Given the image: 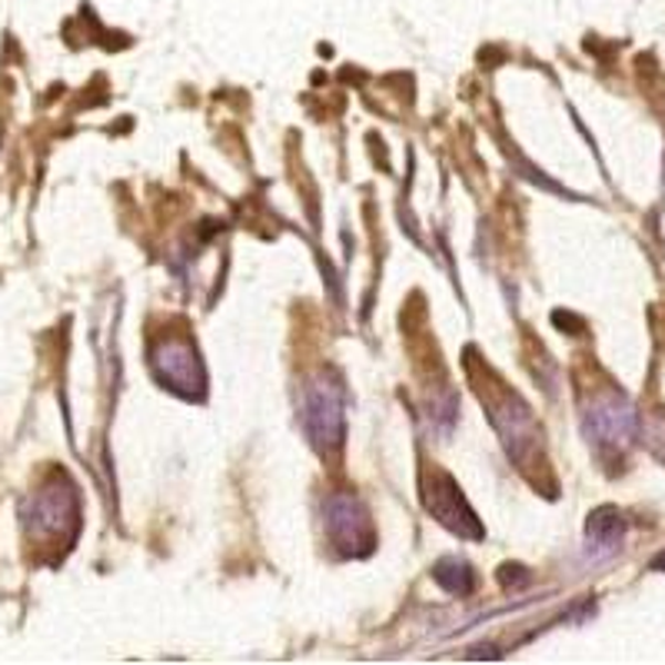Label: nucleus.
<instances>
[{"instance_id":"obj_1","label":"nucleus","mask_w":665,"mask_h":665,"mask_svg":"<svg viewBox=\"0 0 665 665\" xmlns=\"http://www.w3.org/2000/svg\"><path fill=\"white\" fill-rule=\"evenodd\" d=\"M300 423L306 439L320 453H336L346 439V403H343V386L320 373L313 376L303 393H300Z\"/></svg>"},{"instance_id":"obj_10","label":"nucleus","mask_w":665,"mask_h":665,"mask_svg":"<svg viewBox=\"0 0 665 665\" xmlns=\"http://www.w3.org/2000/svg\"><path fill=\"white\" fill-rule=\"evenodd\" d=\"M645 439H648V449L665 463V416H662V413L648 416V423H645Z\"/></svg>"},{"instance_id":"obj_7","label":"nucleus","mask_w":665,"mask_h":665,"mask_svg":"<svg viewBox=\"0 0 665 665\" xmlns=\"http://www.w3.org/2000/svg\"><path fill=\"white\" fill-rule=\"evenodd\" d=\"M489 419H492L496 433L502 436V443H506V449H509L512 459H522L536 446V439H539L532 409L526 406V399L519 393L502 389L499 399L489 403Z\"/></svg>"},{"instance_id":"obj_2","label":"nucleus","mask_w":665,"mask_h":665,"mask_svg":"<svg viewBox=\"0 0 665 665\" xmlns=\"http://www.w3.org/2000/svg\"><path fill=\"white\" fill-rule=\"evenodd\" d=\"M24 526L34 539L71 542L77 526H81V502H77L74 482L67 476H54L48 486H41L24 502Z\"/></svg>"},{"instance_id":"obj_8","label":"nucleus","mask_w":665,"mask_h":665,"mask_svg":"<svg viewBox=\"0 0 665 665\" xmlns=\"http://www.w3.org/2000/svg\"><path fill=\"white\" fill-rule=\"evenodd\" d=\"M585 539L592 555H612L619 552L622 539H625V519L615 506H602L589 516L585 522Z\"/></svg>"},{"instance_id":"obj_4","label":"nucleus","mask_w":665,"mask_h":665,"mask_svg":"<svg viewBox=\"0 0 665 665\" xmlns=\"http://www.w3.org/2000/svg\"><path fill=\"white\" fill-rule=\"evenodd\" d=\"M326 516V536L343 555H370L376 545V526L370 519V509L353 492H336L323 502Z\"/></svg>"},{"instance_id":"obj_9","label":"nucleus","mask_w":665,"mask_h":665,"mask_svg":"<svg viewBox=\"0 0 665 665\" xmlns=\"http://www.w3.org/2000/svg\"><path fill=\"white\" fill-rule=\"evenodd\" d=\"M433 579L449 592V595H469L476 589V572L466 559H439L433 565Z\"/></svg>"},{"instance_id":"obj_3","label":"nucleus","mask_w":665,"mask_h":665,"mask_svg":"<svg viewBox=\"0 0 665 665\" xmlns=\"http://www.w3.org/2000/svg\"><path fill=\"white\" fill-rule=\"evenodd\" d=\"M582 433L602 456L625 453L638 433V413L628 403V396H622L615 389L599 393L582 413Z\"/></svg>"},{"instance_id":"obj_11","label":"nucleus","mask_w":665,"mask_h":665,"mask_svg":"<svg viewBox=\"0 0 665 665\" xmlns=\"http://www.w3.org/2000/svg\"><path fill=\"white\" fill-rule=\"evenodd\" d=\"M652 569H665V552H662V555H655V559H652Z\"/></svg>"},{"instance_id":"obj_6","label":"nucleus","mask_w":665,"mask_h":665,"mask_svg":"<svg viewBox=\"0 0 665 665\" xmlns=\"http://www.w3.org/2000/svg\"><path fill=\"white\" fill-rule=\"evenodd\" d=\"M423 499H426V509L433 512V519H439L449 532H456L463 539H482L486 536L482 522L476 519V512L469 509L459 482L449 472L433 469V479L426 482Z\"/></svg>"},{"instance_id":"obj_5","label":"nucleus","mask_w":665,"mask_h":665,"mask_svg":"<svg viewBox=\"0 0 665 665\" xmlns=\"http://www.w3.org/2000/svg\"><path fill=\"white\" fill-rule=\"evenodd\" d=\"M150 366L167 389H174L187 399H194V396L200 399L207 389V370L190 340H160L150 353Z\"/></svg>"}]
</instances>
